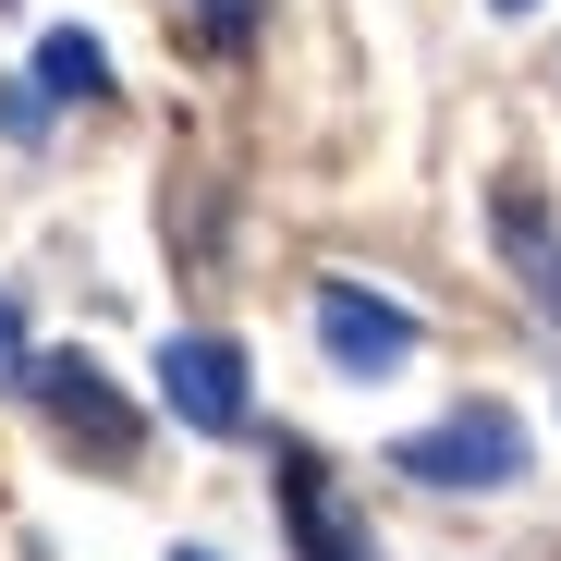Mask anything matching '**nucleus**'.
Masks as SVG:
<instances>
[{"label": "nucleus", "instance_id": "obj_1", "mask_svg": "<svg viewBox=\"0 0 561 561\" xmlns=\"http://www.w3.org/2000/svg\"><path fill=\"white\" fill-rule=\"evenodd\" d=\"M525 463H537V439L513 403H451L439 427L391 439V477H415V489H513Z\"/></svg>", "mask_w": 561, "mask_h": 561}, {"label": "nucleus", "instance_id": "obj_2", "mask_svg": "<svg viewBox=\"0 0 561 561\" xmlns=\"http://www.w3.org/2000/svg\"><path fill=\"white\" fill-rule=\"evenodd\" d=\"M159 403L196 427V439H244V342H220V330H171L159 342Z\"/></svg>", "mask_w": 561, "mask_h": 561}, {"label": "nucleus", "instance_id": "obj_3", "mask_svg": "<svg viewBox=\"0 0 561 561\" xmlns=\"http://www.w3.org/2000/svg\"><path fill=\"white\" fill-rule=\"evenodd\" d=\"M318 354L342 379H403L415 366V318L391 294H366V280H318Z\"/></svg>", "mask_w": 561, "mask_h": 561}, {"label": "nucleus", "instance_id": "obj_4", "mask_svg": "<svg viewBox=\"0 0 561 561\" xmlns=\"http://www.w3.org/2000/svg\"><path fill=\"white\" fill-rule=\"evenodd\" d=\"M25 391H37L49 415H61V439H85L99 463H123V451H135V415H123V391H111V379H99L85 354H49V366H37Z\"/></svg>", "mask_w": 561, "mask_h": 561}, {"label": "nucleus", "instance_id": "obj_5", "mask_svg": "<svg viewBox=\"0 0 561 561\" xmlns=\"http://www.w3.org/2000/svg\"><path fill=\"white\" fill-rule=\"evenodd\" d=\"M280 513H294V549H306V561H379V549L330 513V477H318L306 439H280Z\"/></svg>", "mask_w": 561, "mask_h": 561}, {"label": "nucleus", "instance_id": "obj_6", "mask_svg": "<svg viewBox=\"0 0 561 561\" xmlns=\"http://www.w3.org/2000/svg\"><path fill=\"white\" fill-rule=\"evenodd\" d=\"M489 220H501V256L525 268V294L561 318V232H549V208H537V183H501V196H489Z\"/></svg>", "mask_w": 561, "mask_h": 561}, {"label": "nucleus", "instance_id": "obj_7", "mask_svg": "<svg viewBox=\"0 0 561 561\" xmlns=\"http://www.w3.org/2000/svg\"><path fill=\"white\" fill-rule=\"evenodd\" d=\"M37 85H49V99H111V49L99 37H37Z\"/></svg>", "mask_w": 561, "mask_h": 561}, {"label": "nucleus", "instance_id": "obj_8", "mask_svg": "<svg viewBox=\"0 0 561 561\" xmlns=\"http://www.w3.org/2000/svg\"><path fill=\"white\" fill-rule=\"evenodd\" d=\"M37 379V354H25V318H13V294H0V391H25Z\"/></svg>", "mask_w": 561, "mask_h": 561}, {"label": "nucleus", "instance_id": "obj_9", "mask_svg": "<svg viewBox=\"0 0 561 561\" xmlns=\"http://www.w3.org/2000/svg\"><path fill=\"white\" fill-rule=\"evenodd\" d=\"M196 25H208L220 49H244V37H256V0H196Z\"/></svg>", "mask_w": 561, "mask_h": 561}, {"label": "nucleus", "instance_id": "obj_10", "mask_svg": "<svg viewBox=\"0 0 561 561\" xmlns=\"http://www.w3.org/2000/svg\"><path fill=\"white\" fill-rule=\"evenodd\" d=\"M489 13H537V0H489Z\"/></svg>", "mask_w": 561, "mask_h": 561}, {"label": "nucleus", "instance_id": "obj_11", "mask_svg": "<svg viewBox=\"0 0 561 561\" xmlns=\"http://www.w3.org/2000/svg\"><path fill=\"white\" fill-rule=\"evenodd\" d=\"M171 561H220V549H171Z\"/></svg>", "mask_w": 561, "mask_h": 561}]
</instances>
